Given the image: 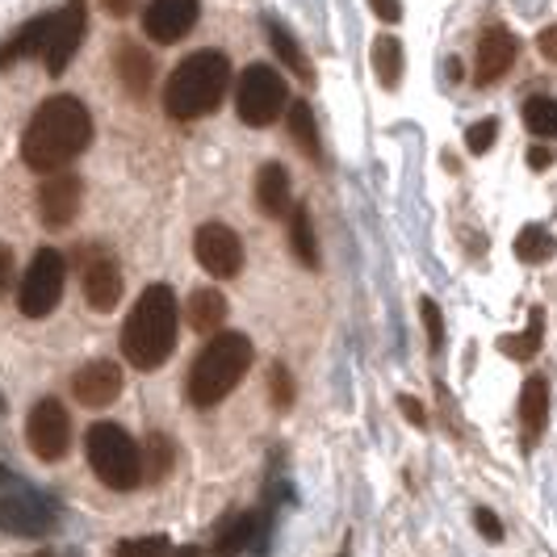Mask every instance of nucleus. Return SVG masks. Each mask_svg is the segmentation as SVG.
Masks as SVG:
<instances>
[{
	"label": "nucleus",
	"mask_w": 557,
	"mask_h": 557,
	"mask_svg": "<svg viewBox=\"0 0 557 557\" xmlns=\"http://www.w3.org/2000/svg\"><path fill=\"white\" fill-rule=\"evenodd\" d=\"M88 143H92L88 106L72 92H59V97H47L29 117L26 135H22V160L42 176H55L81 156Z\"/></svg>",
	"instance_id": "nucleus-1"
},
{
	"label": "nucleus",
	"mask_w": 557,
	"mask_h": 557,
	"mask_svg": "<svg viewBox=\"0 0 557 557\" xmlns=\"http://www.w3.org/2000/svg\"><path fill=\"white\" fill-rule=\"evenodd\" d=\"M84 29H88V9H84V0H67L63 9L42 13V17L26 22L13 38H4V47H0V67H9V63H17V59H26V55H38L47 63L51 76H63L72 55L81 51Z\"/></svg>",
	"instance_id": "nucleus-2"
},
{
	"label": "nucleus",
	"mask_w": 557,
	"mask_h": 557,
	"mask_svg": "<svg viewBox=\"0 0 557 557\" xmlns=\"http://www.w3.org/2000/svg\"><path fill=\"white\" fill-rule=\"evenodd\" d=\"M176 327H181V307H176V294L168 285H147L139 294V302L126 314V327H122V357L151 373L172 357L176 348Z\"/></svg>",
	"instance_id": "nucleus-3"
},
{
	"label": "nucleus",
	"mask_w": 557,
	"mask_h": 557,
	"mask_svg": "<svg viewBox=\"0 0 557 557\" xmlns=\"http://www.w3.org/2000/svg\"><path fill=\"white\" fill-rule=\"evenodd\" d=\"M231 84V63L219 51H197L172 67L164 84V110L176 122H197L210 110H219Z\"/></svg>",
	"instance_id": "nucleus-4"
},
{
	"label": "nucleus",
	"mask_w": 557,
	"mask_h": 557,
	"mask_svg": "<svg viewBox=\"0 0 557 557\" xmlns=\"http://www.w3.org/2000/svg\"><path fill=\"white\" fill-rule=\"evenodd\" d=\"M251 369V339L239 332H219L189 369V403L194 407H214L244 382Z\"/></svg>",
	"instance_id": "nucleus-5"
},
{
	"label": "nucleus",
	"mask_w": 557,
	"mask_h": 557,
	"mask_svg": "<svg viewBox=\"0 0 557 557\" xmlns=\"http://www.w3.org/2000/svg\"><path fill=\"white\" fill-rule=\"evenodd\" d=\"M84 453H88L92 474L101 478L110 491H135L143 478H147V470H143V448L117 423H106V419L92 423L84 432Z\"/></svg>",
	"instance_id": "nucleus-6"
},
{
	"label": "nucleus",
	"mask_w": 557,
	"mask_h": 557,
	"mask_svg": "<svg viewBox=\"0 0 557 557\" xmlns=\"http://www.w3.org/2000/svg\"><path fill=\"white\" fill-rule=\"evenodd\" d=\"M55 524H59L55 503L0 466V529L17 532V536H42V532H51Z\"/></svg>",
	"instance_id": "nucleus-7"
},
{
	"label": "nucleus",
	"mask_w": 557,
	"mask_h": 557,
	"mask_svg": "<svg viewBox=\"0 0 557 557\" xmlns=\"http://www.w3.org/2000/svg\"><path fill=\"white\" fill-rule=\"evenodd\" d=\"M63 281H67V264L55 248H38L29 260L22 289H17V307L26 319H47L63 298Z\"/></svg>",
	"instance_id": "nucleus-8"
},
{
	"label": "nucleus",
	"mask_w": 557,
	"mask_h": 557,
	"mask_svg": "<svg viewBox=\"0 0 557 557\" xmlns=\"http://www.w3.org/2000/svg\"><path fill=\"white\" fill-rule=\"evenodd\" d=\"M235 110L244 117V126H273L285 110V81L269 63H251L239 76L235 88Z\"/></svg>",
	"instance_id": "nucleus-9"
},
{
	"label": "nucleus",
	"mask_w": 557,
	"mask_h": 557,
	"mask_svg": "<svg viewBox=\"0 0 557 557\" xmlns=\"http://www.w3.org/2000/svg\"><path fill=\"white\" fill-rule=\"evenodd\" d=\"M26 441L34 448V457L42 461H63L72 448V416L59 398H38L34 411L26 419Z\"/></svg>",
	"instance_id": "nucleus-10"
},
{
	"label": "nucleus",
	"mask_w": 557,
	"mask_h": 557,
	"mask_svg": "<svg viewBox=\"0 0 557 557\" xmlns=\"http://www.w3.org/2000/svg\"><path fill=\"white\" fill-rule=\"evenodd\" d=\"M76 264H81V281H84V298L92 310H113L117 298H122V269L113 260V251H106L101 244L84 248V256L76 251Z\"/></svg>",
	"instance_id": "nucleus-11"
},
{
	"label": "nucleus",
	"mask_w": 557,
	"mask_h": 557,
	"mask_svg": "<svg viewBox=\"0 0 557 557\" xmlns=\"http://www.w3.org/2000/svg\"><path fill=\"white\" fill-rule=\"evenodd\" d=\"M194 251H197V264H201L210 277H219V281L235 277V273L244 269V244H239V235H235L226 223L197 226Z\"/></svg>",
	"instance_id": "nucleus-12"
},
{
	"label": "nucleus",
	"mask_w": 557,
	"mask_h": 557,
	"mask_svg": "<svg viewBox=\"0 0 557 557\" xmlns=\"http://www.w3.org/2000/svg\"><path fill=\"white\" fill-rule=\"evenodd\" d=\"M81 201H84L81 176L55 172V176H47L38 185V219H42L47 231H63V226L81 214Z\"/></svg>",
	"instance_id": "nucleus-13"
},
{
	"label": "nucleus",
	"mask_w": 557,
	"mask_h": 557,
	"mask_svg": "<svg viewBox=\"0 0 557 557\" xmlns=\"http://www.w3.org/2000/svg\"><path fill=\"white\" fill-rule=\"evenodd\" d=\"M201 4L197 0H147L143 9V34L151 42H181L197 26Z\"/></svg>",
	"instance_id": "nucleus-14"
},
{
	"label": "nucleus",
	"mask_w": 557,
	"mask_h": 557,
	"mask_svg": "<svg viewBox=\"0 0 557 557\" xmlns=\"http://www.w3.org/2000/svg\"><path fill=\"white\" fill-rule=\"evenodd\" d=\"M72 394L81 398V407H92V411H101V407H110L113 398L122 394V369L113 361H88L76 369V377H72Z\"/></svg>",
	"instance_id": "nucleus-15"
},
{
	"label": "nucleus",
	"mask_w": 557,
	"mask_h": 557,
	"mask_svg": "<svg viewBox=\"0 0 557 557\" xmlns=\"http://www.w3.org/2000/svg\"><path fill=\"white\" fill-rule=\"evenodd\" d=\"M516 38L507 34L503 26L486 29L482 38H478V84H495L499 76H507V67L516 63Z\"/></svg>",
	"instance_id": "nucleus-16"
},
{
	"label": "nucleus",
	"mask_w": 557,
	"mask_h": 557,
	"mask_svg": "<svg viewBox=\"0 0 557 557\" xmlns=\"http://www.w3.org/2000/svg\"><path fill=\"white\" fill-rule=\"evenodd\" d=\"M113 63H117V76H122V84H126V92H131V97H147L151 76H156V63H151V55H147V47H139L135 38H122Z\"/></svg>",
	"instance_id": "nucleus-17"
},
{
	"label": "nucleus",
	"mask_w": 557,
	"mask_h": 557,
	"mask_svg": "<svg viewBox=\"0 0 557 557\" xmlns=\"http://www.w3.org/2000/svg\"><path fill=\"white\" fill-rule=\"evenodd\" d=\"M545 423H549V382L536 373L524 382L520 394V428H524V445H536L545 436Z\"/></svg>",
	"instance_id": "nucleus-18"
},
{
	"label": "nucleus",
	"mask_w": 557,
	"mask_h": 557,
	"mask_svg": "<svg viewBox=\"0 0 557 557\" xmlns=\"http://www.w3.org/2000/svg\"><path fill=\"white\" fill-rule=\"evenodd\" d=\"M256 206L269 219H281L289 210V172L281 164H264L256 172Z\"/></svg>",
	"instance_id": "nucleus-19"
},
{
	"label": "nucleus",
	"mask_w": 557,
	"mask_h": 557,
	"mask_svg": "<svg viewBox=\"0 0 557 557\" xmlns=\"http://www.w3.org/2000/svg\"><path fill=\"white\" fill-rule=\"evenodd\" d=\"M185 314H189V327L201 335H219V327L226 323V298L219 289H194L189 302H185Z\"/></svg>",
	"instance_id": "nucleus-20"
},
{
	"label": "nucleus",
	"mask_w": 557,
	"mask_h": 557,
	"mask_svg": "<svg viewBox=\"0 0 557 557\" xmlns=\"http://www.w3.org/2000/svg\"><path fill=\"white\" fill-rule=\"evenodd\" d=\"M264 29H269V42H273V51L281 55V63H285V67H289V72H294V76H298L302 84H314V72H310V59L302 55L298 38H294L289 29L281 26V22H273V17L264 22Z\"/></svg>",
	"instance_id": "nucleus-21"
},
{
	"label": "nucleus",
	"mask_w": 557,
	"mask_h": 557,
	"mask_svg": "<svg viewBox=\"0 0 557 557\" xmlns=\"http://www.w3.org/2000/svg\"><path fill=\"white\" fill-rule=\"evenodd\" d=\"M373 72H377L382 88H398V84H403V42H398V38L382 34V38L373 42Z\"/></svg>",
	"instance_id": "nucleus-22"
},
{
	"label": "nucleus",
	"mask_w": 557,
	"mask_h": 557,
	"mask_svg": "<svg viewBox=\"0 0 557 557\" xmlns=\"http://www.w3.org/2000/svg\"><path fill=\"white\" fill-rule=\"evenodd\" d=\"M176 466V445L168 441L164 432H151L147 445H143V470H147V482H164Z\"/></svg>",
	"instance_id": "nucleus-23"
},
{
	"label": "nucleus",
	"mask_w": 557,
	"mask_h": 557,
	"mask_svg": "<svg viewBox=\"0 0 557 557\" xmlns=\"http://www.w3.org/2000/svg\"><path fill=\"white\" fill-rule=\"evenodd\" d=\"M289 248H294V256H298L307 269H319V244H314V226H310L307 206H298V210L289 214Z\"/></svg>",
	"instance_id": "nucleus-24"
},
{
	"label": "nucleus",
	"mask_w": 557,
	"mask_h": 557,
	"mask_svg": "<svg viewBox=\"0 0 557 557\" xmlns=\"http://www.w3.org/2000/svg\"><path fill=\"white\" fill-rule=\"evenodd\" d=\"M285 122H289L294 143L302 147V156H307V160H319V156H323V151H319V126H314V113H310L307 101H294Z\"/></svg>",
	"instance_id": "nucleus-25"
},
{
	"label": "nucleus",
	"mask_w": 557,
	"mask_h": 557,
	"mask_svg": "<svg viewBox=\"0 0 557 557\" xmlns=\"http://www.w3.org/2000/svg\"><path fill=\"white\" fill-rule=\"evenodd\" d=\"M554 251H557V239L545 231V226L529 223L520 235H516V256H520L524 264H545Z\"/></svg>",
	"instance_id": "nucleus-26"
},
{
	"label": "nucleus",
	"mask_w": 557,
	"mask_h": 557,
	"mask_svg": "<svg viewBox=\"0 0 557 557\" xmlns=\"http://www.w3.org/2000/svg\"><path fill=\"white\" fill-rule=\"evenodd\" d=\"M524 126L536 139H557V101L554 97H529L524 101Z\"/></svg>",
	"instance_id": "nucleus-27"
},
{
	"label": "nucleus",
	"mask_w": 557,
	"mask_h": 557,
	"mask_svg": "<svg viewBox=\"0 0 557 557\" xmlns=\"http://www.w3.org/2000/svg\"><path fill=\"white\" fill-rule=\"evenodd\" d=\"M251 529H256V516H235V520H226L223 524V536H219V545H214V557H239L248 549L251 541Z\"/></svg>",
	"instance_id": "nucleus-28"
},
{
	"label": "nucleus",
	"mask_w": 557,
	"mask_h": 557,
	"mask_svg": "<svg viewBox=\"0 0 557 557\" xmlns=\"http://www.w3.org/2000/svg\"><path fill=\"white\" fill-rule=\"evenodd\" d=\"M541 327H545V319H541V310H532L529 335H507V339H503V348H507L516 361H529L532 352L541 348Z\"/></svg>",
	"instance_id": "nucleus-29"
},
{
	"label": "nucleus",
	"mask_w": 557,
	"mask_h": 557,
	"mask_svg": "<svg viewBox=\"0 0 557 557\" xmlns=\"http://www.w3.org/2000/svg\"><path fill=\"white\" fill-rule=\"evenodd\" d=\"M176 549L168 545V536H135V541H122L113 557H172Z\"/></svg>",
	"instance_id": "nucleus-30"
},
{
	"label": "nucleus",
	"mask_w": 557,
	"mask_h": 557,
	"mask_svg": "<svg viewBox=\"0 0 557 557\" xmlns=\"http://www.w3.org/2000/svg\"><path fill=\"white\" fill-rule=\"evenodd\" d=\"M269 391H273V407H277V411H289V407H294V377H289L285 364H273V369H269Z\"/></svg>",
	"instance_id": "nucleus-31"
},
{
	"label": "nucleus",
	"mask_w": 557,
	"mask_h": 557,
	"mask_svg": "<svg viewBox=\"0 0 557 557\" xmlns=\"http://www.w3.org/2000/svg\"><path fill=\"white\" fill-rule=\"evenodd\" d=\"M495 139H499V122H495V117H486V122H474V126L466 131V147H470L474 156H486V151L495 147Z\"/></svg>",
	"instance_id": "nucleus-32"
},
{
	"label": "nucleus",
	"mask_w": 557,
	"mask_h": 557,
	"mask_svg": "<svg viewBox=\"0 0 557 557\" xmlns=\"http://www.w3.org/2000/svg\"><path fill=\"white\" fill-rule=\"evenodd\" d=\"M419 314H423V327H428L432 352H441V348H445V319H441V307H436L432 298H423V302H419Z\"/></svg>",
	"instance_id": "nucleus-33"
},
{
	"label": "nucleus",
	"mask_w": 557,
	"mask_h": 557,
	"mask_svg": "<svg viewBox=\"0 0 557 557\" xmlns=\"http://www.w3.org/2000/svg\"><path fill=\"white\" fill-rule=\"evenodd\" d=\"M474 520H478V532H482L486 541H503L499 516H495V511H486V507H478V511H474Z\"/></svg>",
	"instance_id": "nucleus-34"
},
{
	"label": "nucleus",
	"mask_w": 557,
	"mask_h": 557,
	"mask_svg": "<svg viewBox=\"0 0 557 557\" xmlns=\"http://www.w3.org/2000/svg\"><path fill=\"white\" fill-rule=\"evenodd\" d=\"M369 9H373V17H382V22H403V0H369Z\"/></svg>",
	"instance_id": "nucleus-35"
},
{
	"label": "nucleus",
	"mask_w": 557,
	"mask_h": 557,
	"mask_svg": "<svg viewBox=\"0 0 557 557\" xmlns=\"http://www.w3.org/2000/svg\"><path fill=\"white\" fill-rule=\"evenodd\" d=\"M13 285V248L9 244H0V294Z\"/></svg>",
	"instance_id": "nucleus-36"
},
{
	"label": "nucleus",
	"mask_w": 557,
	"mask_h": 557,
	"mask_svg": "<svg viewBox=\"0 0 557 557\" xmlns=\"http://www.w3.org/2000/svg\"><path fill=\"white\" fill-rule=\"evenodd\" d=\"M536 47H541V55L549 59V63H557V26L541 29V38H536Z\"/></svg>",
	"instance_id": "nucleus-37"
},
{
	"label": "nucleus",
	"mask_w": 557,
	"mask_h": 557,
	"mask_svg": "<svg viewBox=\"0 0 557 557\" xmlns=\"http://www.w3.org/2000/svg\"><path fill=\"white\" fill-rule=\"evenodd\" d=\"M398 411H403V416L411 419L416 428H423V407H419V403L411 398V394H398Z\"/></svg>",
	"instance_id": "nucleus-38"
},
{
	"label": "nucleus",
	"mask_w": 557,
	"mask_h": 557,
	"mask_svg": "<svg viewBox=\"0 0 557 557\" xmlns=\"http://www.w3.org/2000/svg\"><path fill=\"white\" fill-rule=\"evenodd\" d=\"M529 164L536 168V172H541V168H549V164H554V151H549V147H532Z\"/></svg>",
	"instance_id": "nucleus-39"
},
{
	"label": "nucleus",
	"mask_w": 557,
	"mask_h": 557,
	"mask_svg": "<svg viewBox=\"0 0 557 557\" xmlns=\"http://www.w3.org/2000/svg\"><path fill=\"white\" fill-rule=\"evenodd\" d=\"M106 9H110V17H126V13H135V0H101Z\"/></svg>",
	"instance_id": "nucleus-40"
},
{
	"label": "nucleus",
	"mask_w": 557,
	"mask_h": 557,
	"mask_svg": "<svg viewBox=\"0 0 557 557\" xmlns=\"http://www.w3.org/2000/svg\"><path fill=\"white\" fill-rule=\"evenodd\" d=\"M29 557H51V554H29Z\"/></svg>",
	"instance_id": "nucleus-41"
},
{
	"label": "nucleus",
	"mask_w": 557,
	"mask_h": 557,
	"mask_svg": "<svg viewBox=\"0 0 557 557\" xmlns=\"http://www.w3.org/2000/svg\"><path fill=\"white\" fill-rule=\"evenodd\" d=\"M339 557H348V554H339Z\"/></svg>",
	"instance_id": "nucleus-42"
},
{
	"label": "nucleus",
	"mask_w": 557,
	"mask_h": 557,
	"mask_svg": "<svg viewBox=\"0 0 557 557\" xmlns=\"http://www.w3.org/2000/svg\"><path fill=\"white\" fill-rule=\"evenodd\" d=\"M67 557H76V554H67Z\"/></svg>",
	"instance_id": "nucleus-43"
}]
</instances>
